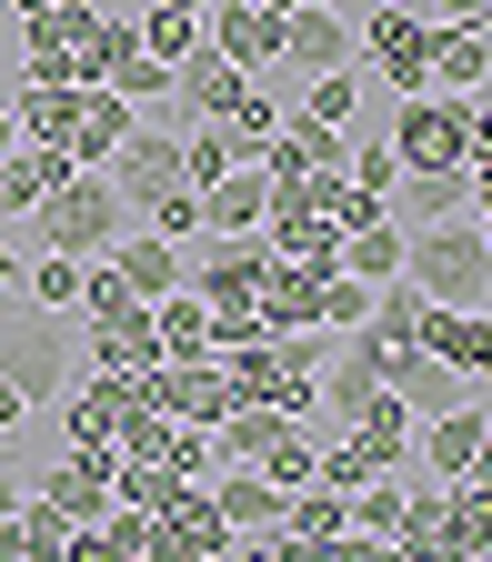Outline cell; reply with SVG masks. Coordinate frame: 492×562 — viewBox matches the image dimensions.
<instances>
[{"label":"cell","mask_w":492,"mask_h":562,"mask_svg":"<svg viewBox=\"0 0 492 562\" xmlns=\"http://www.w3.org/2000/svg\"><path fill=\"white\" fill-rule=\"evenodd\" d=\"M111 171V191H121V211L141 222V211H152L161 191H181V131H161V121H131V140L101 161Z\"/></svg>","instance_id":"7"},{"label":"cell","mask_w":492,"mask_h":562,"mask_svg":"<svg viewBox=\"0 0 492 562\" xmlns=\"http://www.w3.org/2000/svg\"><path fill=\"white\" fill-rule=\"evenodd\" d=\"M422 21H472V31H492V0H412Z\"/></svg>","instance_id":"45"},{"label":"cell","mask_w":492,"mask_h":562,"mask_svg":"<svg viewBox=\"0 0 492 562\" xmlns=\"http://www.w3.org/2000/svg\"><path fill=\"white\" fill-rule=\"evenodd\" d=\"M152 402L171 422H191V432H211V422L232 412V372L222 362H152Z\"/></svg>","instance_id":"10"},{"label":"cell","mask_w":492,"mask_h":562,"mask_svg":"<svg viewBox=\"0 0 492 562\" xmlns=\"http://www.w3.org/2000/svg\"><path fill=\"white\" fill-rule=\"evenodd\" d=\"M392 211H402V232H422V222H462V211H472V171H402Z\"/></svg>","instance_id":"22"},{"label":"cell","mask_w":492,"mask_h":562,"mask_svg":"<svg viewBox=\"0 0 492 562\" xmlns=\"http://www.w3.org/2000/svg\"><path fill=\"white\" fill-rule=\"evenodd\" d=\"M342 432H351V442H362V452H372L382 472H402V462H412V432H422V422H412V412H402L392 392H372L362 412H351V422H342Z\"/></svg>","instance_id":"25"},{"label":"cell","mask_w":492,"mask_h":562,"mask_svg":"<svg viewBox=\"0 0 492 562\" xmlns=\"http://www.w3.org/2000/svg\"><path fill=\"white\" fill-rule=\"evenodd\" d=\"M152 331H161V362H211V351H222V312H211L201 292H161Z\"/></svg>","instance_id":"15"},{"label":"cell","mask_w":492,"mask_h":562,"mask_svg":"<svg viewBox=\"0 0 492 562\" xmlns=\"http://www.w3.org/2000/svg\"><path fill=\"white\" fill-rule=\"evenodd\" d=\"M81 341H91V372H152V362H161V331H152V302H121V312L81 322Z\"/></svg>","instance_id":"11"},{"label":"cell","mask_w":492,"mask_h":562,"mask_svg":"<svg viewBox=\"0 0 492 562\" xmlns=\"http://www.w3.org/2000/svg\"><path fill=\"white\" fill-rule=\"evenodd\" d=\"M121 281H131V292L141 302H161V292H181V241H161V232H121L111 251H101Z\"/></svg>","instance_id":"21"},{"label":"cell","mask_w":492,"mask_h":562,"mask_svg":"<svg viewBox=\"0 0 492 562\" xmlns=\"http://www.w3.org/2000/svg\"><path fill=\"white\" fill-rule=\"evenodd\" d=\"M281 432H292V412H271V402H232L222 422H211V452H222V472H232V462H261Z\"/></svg>","instance_id":"24"},{"label":"cell","mask_w":492,"mask_h":562,"mask_svg":"<svg viewBox=\"0 0 492 562\" xmlns=\"http://www.w3.org/2000/svg\"><path fill=\"white\" fill-rule=\"evenodd\" d=\"M362 11H402V0H362Z\"/></svg>","instance_id":"52"},{"label":"cell","mask_w":492,"mask_h":562,"mask_svg":"<svg viewBox=\"0 0 492 562\" xmlns=\"http://www.w3.org/2000/svg\"><path fill=\"white\" fill-rule=\"evenodd\" d=\"M392 562H433V552H392Z\"/></svg>","instance_id":"53"},{"label":"cell","mask_w":492,"mask_h":562,"mask_svg":"<svg viewBox=\"0 0 492 562\" xmlns=\"http://www.w3.org/2000/svg\"><path fill=\"white\" fill-rule=\"evenodd\" d=\"M131 101L111 91V81H81V121H70V161H81V171H101L111 151H121V140H131Z\"/></svg>","instance_id":"14"},{"label":"cell","mask_w":492,"mask_h":562,"mask_svg":"<svg viewBox=\"0 0 492 562\" xmlns=\"http://www.w3.org/2000/svg\"><path fill=\"white\" fill-rule=\"evenodd\" d=\"M21 271H31V261H21V241H0V292H11Z\"/></svg>","instance_id":"49"},{"label":"cell","mask_w":492,"mask_h":562,"mask_svg":"<svg viewBox=\"0 0 492 562\" xmlns=\"http://www.w3.org/2000/svg\"><path fill=\"white\" fill-rule=\"evenodd\" d=\"M261 211H271V171L261 161H232L222 181L201 191V232H261Z\"/></svg>","instance_id":"18"},{"label":"cell","mask_w":492,"mask_h":562,"mask_svg":"<svg viewBox=\"0 0 492 562\" xmlns=\"http://www.w3.org/2000/svg\"><path fill=\"white\" fill-rule=\"evenodd\" d=\"M482 111H492V101H482Z\"/></svg>","instance_id":"55"},{"label":"cell","mask_w":492,"mask_h":562,"mask_svg":"<svg viewBox=\"0 0 492 562\" xmlns=\"http://www.w3.org/2000/svg\"><path fill=\"white\" fill-rule=\"evenodd\" d=\"M21 281H31V312H81V261L70 251H41Z\"/></svg>","instance_id":"38"},{"label":"cell","mask_w":492,"mask_h":562,"mask_svg":"<svg viewBox=\"0 0 492 562\" xmlns=\"http://www.w3.org/2000/svg\"><path fill=\"white\" fill-rule=\"evenodd\" d=\"M351 11H362V0H302V11H281V60L302 70H342L351 60Z\"/></svg>","instance_id":"9"},{"label":"cell","mask_w":492,"mask_h":562,"mask_svg":"<svg viewBox=\"0 0 492 562\" xmlns=\"http://www.w3.org/2000/svg\"><path fill=\"white\" fill-rule=\"evenodd\" d=\"M121 60H141V11H81V50H70V81H111Z\"/></svg>","instance_id":"16"},{"label":"cell","mask_w":492,"mask_h":562,"mask_svg":"<svg viewBox=\"0 0 492 562\" xmlns=\"http://www.w3.org/2000/svg\"><path fill=\"white\" fill-rule=\"evenodd\" d=\"M251 322H261V331H322V281H312L302 261H271V281H261Z\"/></svg>","instance_id":"19"},{"label":"cell","mask_w":492,"mask_h":562,"mask_svg":"<svg viewBox=\"0 0 492 562\" xmlns=\"http://www.w3.org/2000/svg\"><path fill=\"white\" fill-rule=\"evenodd\" d=\"M402 281L433 312H482L492 302V241L472 232V211H462V222H422L402 241Z\"/></svg>","instance_id":"2"},{"label":"cell","mask_w":492,"mask_h":562,"mask_svg":"<svg viewBox=\"0 0 492 562\" xmlns=\"http://www.w3.org/2000/svg\"><path fill=\"white\" fill-rule=\"evenodd\" d=\"M351 111H362V70H312V91H302V121H332V131H351Z\"/></svg>","instance_id":"34"},{"label":"cell","mask_w":492,"mask_h":562,"mask_svg":"<svg viewBox=\"0 0 492 562\" xmlns=\"http://www.w3.org/2000/svg\"><path fill=\"white\" fill-rule=\"evenodd\" d=\"M141 11H211V0H141Z\"/></svg>","instance_id":"50"},{"label":"cell","mask_w":492,"mask_h":562,"mask_svg":"<svg viewBox=\"0 0 492 562\" xmlns=\"http://www.w3.org/2000/svg\"><path fill=\"white\" fill-rule=\"evenodd\" d=\"M211 503H222V522L242 542V532H281V503H292V492H271L251 462H232V472H211Z\"/></svg>","instance_id":"20"},{"label":"cell","mask_w":492,"mask_h":562,"mask_svg":"<svg viewBox=\"0 0 492 562\" xmlns=\"http://www.w3.org/2000/svg\"><path fill=\"white\" fill-rule=\"evenodd\" d=\"M281 532H302V542H342V532H351V492H322V482H302L292 503H281Z\"/></svg>","instance_id":"31"},{"label":"cell","mask_w":492,"mask_h":562,"mask_svg":"<svg viewBox=\"0 0 492 562\" xmlns=\"http://www.w3.org/2000/svg\"><path fill=\"white\" fill-rule=\"evenodd\" d=\"M382 140H392L402 171H462L472 161V101H452V91H402L382 111Z\"/></svg>","instance_id":"4"},{"label":"cell","mask_w":492,"mask_h":562,"mask_svg":"<svg viewBox=\"0 0 492 562\" xmlns=\"http://www.w3.org/2000/svg\"><path fill=\"white\" fill-rule=\"evenodd\" d=\"M322 351H332V331H242V341H222V351H211V362L232 372V402H271V412L312 422Z\"/></svg>","instance_id":"1"},{"label":"cell","mask_w":492,"mask_h":562,"mask_svg":"<svg viewBox=\"0 0 492 562\" xmlns=\"http://www.w3.org/2000/svg\"><path fill=\"white\" fill-rule=\"evenodd\" d=\"M60 542H70V522L51 503H21L11 522H0V562H60Z\"/></svg>","instance_id":"30"},{"label":"cell","mask_w":492,"mask_h":562,"mask_svg":"<svg viewBox=\"0 0 492 562\" xmlns=\"http://www.w3.org/2000/svg\"><path fill=\"white\" fill-rule=\"evenodd\" d=\"M161 462H171L181 482H211V472H222V452H211V432H191V422H171V432H161Z\"/></svg>","instance_id":"42"},{"label":"cell","mask_w":492,"mask_h":562,"mask_svg":"<svg viewBox=\"0 0 492 562\" xmlns=\"http://www.w3.org/2000/svg\"><path fill=\"white\" fill-rule=\"evenodd\" d=\"M422 312H433V302H422L412 281H382V292H372V322H362V331H372V341H422Z\"/></svg>","instance_id":"37"},{"label":"cell","mask_w":492,"mask_h":562,"mask_svg":"<svg viewBox=\"0 0 492 562\" xmlns=\"http://www.w3.org/2000/svg\"><path fill=\"white\" fill-rule=\"evenodd\" d=\"M21 422H31V402H21L11 382H0V432H21Z\"/></svg>","instance_id":"47"},{"label":"cell","mask_w":492,"mask_h":562,"mask_svg":"<svg viewBox=\"0 0 492 562\" xmlns=\"http://www.w3.org/2000/svg\"><path fill=\"white\" fill-rule=\"evenodd\" d=\"M492 542V492L482 482H443V552L433 562H472Z\"/></svg>","instance_id":"29"},{"label":"cell","mask_w":492,"mask_h":562,"mask_svg":"<svg viewBox=\"0 0 492 562\" xmlns=\"http://www.w3.org/2000/svg\"><path fill=\"white\" fill-rule=\"evenodd\" d=\"M81 11H91V0H51V11H31V21H21V60H31V81H70Z\"/></svg>","instance_id":"17"},{"label":"cell","mask_w":492,"mask_h":562,"mask_svg":"<svg viewBox=\"0 0 492 562\" xmlns=\"http://www.w3.org/2000/svg\"><path fill=\"white\" fill-rule=\"evenodd\" d=\"M422 351L452 362L462 382H492V302L482 312H422Z\"/></svg>","instance_id":"12"},{"label":"cell","mask_w":492,"mask_h":562,"mask_svg":"<svg viewBox=\"0 0 492 562\" xmlns=\"http://www.w3.org/2000/svg\"><path fill=\"white\" fill-rule=\"evenodd\" d=\"M141 50H152L161 70H181L201 50V11H141Z\"/></svg>","instance_id":"36"},{"label":"cell","mask_w":492,"mask_h":562,"mask_svg":"<svg viewBox=\"0 0 492 562\" xmlns=\"http://www.w3.org/2000/svg\"><path fill=\"white\" fill-rule=\"evenodd\" d=\"M433 91H452V101L492 91V31H472V21H433Z\"/></svg>","instance_id":"13"},{"label":"cell","mask_w":492,"mask_h":562,"mask_svg":"<svg viewBox=\"0 0 492 562\" xmlns=\"http://www.w3.org/2000/svg\"><path fill=\"white\" fill-rule=\"evenodd\" d=\"M0 382H11L31 412H51L70 392V341H60V312L41 322H0Z\"/></svg>","instance_id":"6"},{"label":"cell","mask_w":492,"mask_h":562,"mask_svg":"<svg viewBox=\"0 0 492 562\" xmlns=\"http://www.w3.org/2000/svg\"><path fill=\"white\" fill-rule=\"evenodd\" d=\"M472 442H482V412H472V402L433 412V422H422V432H412V452H422V472H433V482H462Z\"/></svg>","instance_id":"23"},{"label":"cell","mask_w":492,"mask_h":562,"mask_svg":"<svg viewBox=\"0 0 492 562\" xmlns=\"http://www.w3.org/2000/svg\"><path fill=\"white\" fill-rule=\"evenodd\" d=\"M362 322H372V281H351V271H332V281H322V331H342V341H351Z\"/></svg>","instance_id":"41"},{"label":"cell","mask_w":492,"mask_h":562,"mask_svg":"<svg viewBox=\"0 0 492 562\" xmlns=\"http://www.w3.org/2000/svg\"><path fill=\"white\" fill-rule=\"evenodd\" d=\"M351 60H372L392 101L433 91V21H422L412 0H402V11H351Z\"/></svg>","instance_id":"5"},{"label":"cell","mask_w":492,"mask_h":562,"mask_svg":"<svg viewBox=\"0 0 492 562\" xmlns=\"http://www.w3.org/2000/svg\"><path fill=\"white\" fill-rule=\"evenodd\" d=\"M402 211H382V222H362V232H342V271L351 281H372V292H382V281H402Z\"/></svg>","instance_id":"26"},{"label":"cell","mask_w":492,"mask_h":562,"mask_svg":"<svg viewBox=\"0 0 492 562\" xmlns=\"http://www.w3.org/2000/svg\"><path fill=\"white\" fill-rule=\"evenodd\" d=\"M21 140H51V151H70V121H81V81H21Z\"/></svg>","instance_id":"28"},{"label":"cell","mask_w":492,"mask_h":562,"mask_svg":"<svg viewBox=\"0 0 492 562\" xmlns=\"http://www.w3.org/2000/svg\"><path fill=\"white\" fill-rule=\"evenodd\" d=\"M21 503H31V472H0V522H11Z\"/></svg>","instance_id":"46"},{"label":"cell","mask_w":492,"mask_h":562,"mask_svg":"<svg viewBox=\"0 0 492 562\" xmlns=\"http://www.w3.org/2000/svg\"><path fill=\"white\" fill-rule=\"evenodd\" d=\"M31 222H41V251H70V261H101L121 232H131V211H121V191H111V171H81V161H70L60 171V191L31 211Z\"/></svg>","instance_id":"3"},{"label":"cell","mask_w":492,"mask_h":562,"mask_svg":"<svg viewBox=\"0 0 492 562\" xmlns=\"http://www.w3.org/2000/svg\"><path fill=\"white\" fill-rule=\"evenodd\" d=\"M312 462H322V442H312V422H292V432H281V442H271V452H261L251 472H261L271 492H302V482H312Z\"/></svg>","instance_id":"35"},{"label":"cell","mask_w":492,"mask_h":562,"mask_svg":"<svg viewBox=\"0 0 492 562\" xmlns=\"http://www.w3.org/2000/svg\"><path fill=\"white\" fill-rule=\"evenodd\" d=\"M342 171L362 181L372 201H392V191H402V161H392V140H382V131H351V140H342Z\"/></svg>","instance_id":"33"},{"label":"cell","mask_w":492,"mask_h":562,"mask_svg":"<svg viewBox=\"0 0 492 562\" xmlns=\"http://www.w3.org/2000/svg\"><path fill=\"white\" fill-rule=\"evenodd\" d=\"M201 50H222L242 70H281V11L271 0H211L201 11Z\"/></svg>","instance_id":"8"},{"label":"cell","mask_w":492,"mask_h":562,"mask_svg":"<svg viewBox=\"0 0 492 562\" xmlns=\"http://www.w3.org/2000/svg\"><path fill=\"white\" fill-rule=\"evenodd\" d=\"M111 91H121L131 111H152V101H171V70H161L152 50H141V60H121V70H111Z\"/></svg>","instance_id":"44"},{"label":"cell","mask_w":492,"mask_h":562,"mask_svg":"<svg viewBox=\"0 0 492 562\" xmlns=\"http://www.w3.org/2000/svg\"><path fill=\"white\" fill-rule=\"evenodd\" d=\"M372 472H382V462L351 442V432H332V442H322V462H312V482H322V492H362Z\"/></svg>","instance_id":"40"},{"label":"cell","mask_w":492,"mask_h":562,"mask_svg":"<svg viewBox=\"0 0 492 562\" xmlns=\"http://www.w3.org/2000/svg\"><path fill=\"white\" fill-rule=\"evenodd\" d=\"M392 552H443V482H402V532Z\"/></svg>","instance_id":"32"},{"label":"cell","mask_w":492,"mask_h":562,"mask_svg":"<svg viewBox=\"0 0 492 562\" xmlns=\"http://www.w3.org/2000/svg\"><path fill=\"white\" fill-rule=\"evenodd\" d=\"M141 232H161V241H201V191H161L152 211H141Z\"/></svg>","instance_id":"43"},{"label":"cell","mask_w":492,"mask_h":562,"mask_svg":"<svg viewBox=\"0 0 492 562\" xmlns=\"http://www.w3.org/2000/svg\"><path fill=\"white\" fill-rule=\"evenodd\" d=\"M11 151H21V111L0 101V161H11Z\"/></svg>","instance_id":"48"},{"label":"cell","mask_w":492,"mask_h":562,"mask_svg":"<svg viewBox=\"0 0 492 562\" xmlns=\"http://www.w3.org/2000/svg\"><path fill=\"white\" fill-rule=\"evenodd\" d=\"M11 11H21V21H31V11H51V0H11Z\"/></svg>","instance_id":"51"},{"label":"cell","mask_w":492,"mask_h":562,"mask_svg":"<svg viewBox=\"0 0 492 562\" xmlns=\"http://www.w3.org/2000/svg\"><path fill=\"white\" fill-rule=\"evenodd\" d=\"M351 532H372V542L402 532V472H372L362 492H351Z\"/></svg>","instance_id":"39"},{"label":"cell","mask_w":492,"mask_h":562,"mask_svg":"<svg viewBox=\"0 0 492 562\" xmlns=\"http://www.w3.org/2000/svg\"><path fill=\"white\" fill-rule=\"evenodd\" d=\"M271 11H302V0H271Z\"/></svg>","instance_id":"54"},{"label":"cell","mask_w":492,"mask_h":562,"mask_svg":"<svg viewBox=\"0 0 492 562\" xmlns=\"http://www.w3.org/2000/svg\"><path fill=\"white\" fill-rule=\"evenodd\" d=\"M60 171H70V151H51V140H21V151L0 161V211H41V201L60 191Z\"/></svg>","instance_id":"27"}]
</instances>
